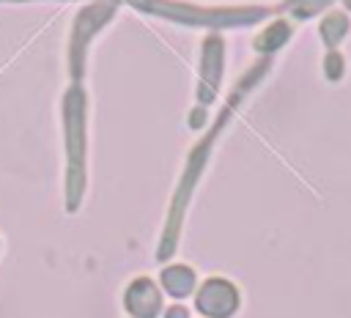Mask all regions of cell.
<instances>
[{
    "label": "cell",
    "instance_id": "7a4b0ae2",
    "mask_svg": "<svg viewBox=\"0 0 351 318\" xmlns=\"http://www.w3.org/2000/svg\"><path fill=\"white\" fill-rule=\"evenodd\" d=\"M126 304H129V310H132L134 315L148 318V315L156 313L159 296H156V291H154V285H151L148 280H140V282L132 285V291H129V296H126Z\"/></svg>",
    "mask_w": 351,
    "mask_h": 318
},
{
    "label": "cell",
    "instance_id": "6da1fadb",
    "mask_svg": "<svg viewBox=\"0 0 351 318\" xmlns=\"http://www.w3.org/2000/svg\"><path fill=\"white\" fill-rule=\"evenodd\" d=\"M197 307L208 315H217V318L230 315L236 307V291L222 280H211L203 285V291L197 296Z\"/></svg>",
    "mask_w": 351,
    "mask_h": 318
},
{
    "label": "cell",
    "instance_id": "277c9868",
    "mask_svg": "<svg viewBox=\"0 0 351 318\" xmlns=\"http://www.w3.org/2000/svg\"><path fill=\"white\" fill-rule=\"evenodd\" d=\"M184 315H186L184 310H170V318H184Z\"/></svg>",
    "mask_w": 351,
    "mask_h": 318
},
{
    "label": "cell",
    "instance_id": "3957f363",
    "mask_svg": "<svg viewBox=\"0 0 351 318\" xmlns=\"http://www.w3.org/2000/svg\"><path fill=\"white\" fill-rule=\"evenodd\" d=\"M165 285H167V291L170 293H176V296H184L189 288H192V274L186 271V269H167L165 271Z\"/></svg>",
    "mask_w": 351,
    "mask_h": 318
}]
</instances>
